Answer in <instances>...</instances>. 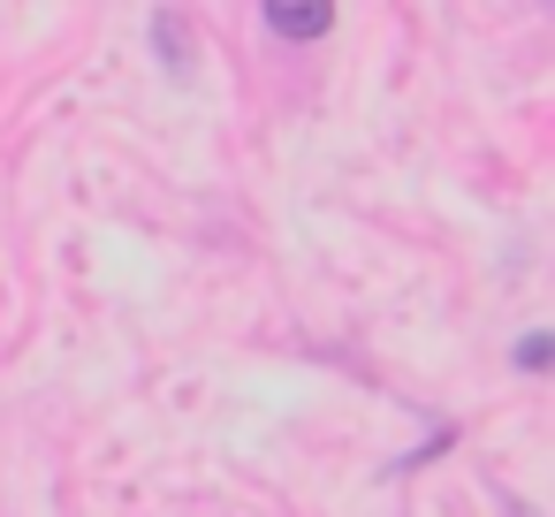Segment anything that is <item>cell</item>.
<instances>
[{"mask_svg":"<svg viewBox=\"0 0 555 517\" xmlns=\"http://www.w3.org/2000/svg\"><path fill=\"white\" fill-rule=\"evenodd\" d=\"M267 24L282 39H320L335 24V0H267Z\"/></svg>","mask_w":555,"mask_h":517,"instance_id":"1","label":"cell"},{"mask_svg":"<svg viewBox=\"0 0 555 517\" xmlns=\"http://www.w3.org/2000/svg\"><path fill=\"white\" fill-rule=\"evenodd\" d=\"M153 47H160L168 77H191V69H198V47H191V31H183V16H176V9H160V16H153Z\"/></svg>","mask_w":555,"mask_h":517,"instance_id":"2","label":"cell"},{"mask_svg":"<svg viewBox=\"0 0 555 517\" xmlns=\"http://www.w3.org/2000/svg\"><path fill=\"white\" fill-rule=\"evenodd\" d=\"M517 365H525V373H547V335H525V342H517Z\"/></svg>","mask_w":555,"mask_h":517,"instance_id":"3","label":"cell"}]
</instances>
